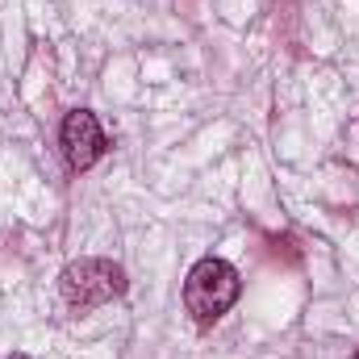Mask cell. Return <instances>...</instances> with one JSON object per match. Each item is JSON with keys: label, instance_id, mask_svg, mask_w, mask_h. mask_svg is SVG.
<instances>
[{"label": "cell", "instance_id": "2", "mask_svg": "<svg viewBox=\"0 0 359 359\" xmlns=\"http://www.w3.org/2000/svg\"><path fill=\"white\" fill-rule=\"evenodd\" d=\"M59 288H63V301L72 309H96V305L126 292V271L113 259H76L63 268Z\"/></svg>", "mask_w": 359, "mask_h": 359}, {"label": "cell", "instance_id": "5", "mask_svg": "<svg viewBox=\"0 0 359 359\" xmlns=\"http://www.w3.org/2000/svg\"><path fill=\"white\" fill-rule=\"evenodd\" d=\"M355 359H359V355H355Z\"/></svg>", "mask_w": 359, "mask_h": 359}, {"label": "cell", "instance_id": "1", "mask_svg": "<svg viewBox=\"0 0 359 359\" xmlns=\"http://www.w3.org/2000/svg\"><path fill=\"white\" fill-rule=\"evenodd\" d=\"M234 301H238V271L230 268L226 259L209 255V259H201L196 268L188 271L184 305H188V313H192L201 326H213Z\"/></svg>", "mask_w": 359, "mask_h": 359}, {"label": "cell", "instance_id": "3", "mask_svg": "<svg viewBox=\"0 0 359 359\" xmlns=\"http://www.w3.org/2000/svg\"><path fill=\"white\" fill-rule=\"evenodd\" d=\"M63 155L76 172H88L92 163L104 155V130L88 109H72L63 117Z\"/></svg>", "mask_w": 359, "mask_h": 359}, {"label": "cell", "instance_id": "4", "mask_svg": "<svg viewBox=\"0 0 359 359\" xmlns=\"http://www.w3.org/2000/svg\"><path fill=\"white\" fill-rule=\"evenodd\" d=\"M8 359H29V355H8Z\"/></svg>", "mask_w": 359, "mask_h": 359}]
</instances>
